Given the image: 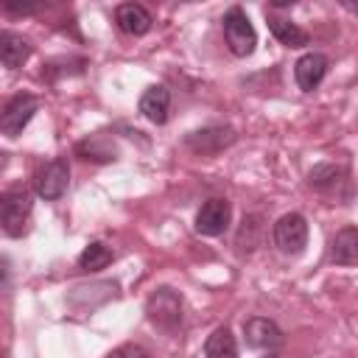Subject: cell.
I'll use <instances>...</instances> for the list:
<instances>
[{"instance_id":"obj_1","label":"cell","mask_w":358,"mask_h":358,"mask_svg":"<svg viewBox=\"0 0 358 358\" xmlns=\"http://www.w3.org/2000/svg\"><path fill=\"white\" fill-rule=\"evenodd\" d=\"M221 25H224V39H227V48H229L232 56H241V59H243V56H252V53H255L257 31H255L249 14H246L241 6L227 8Z\"/></svg>"},{"instance_id":"obj_2","label":"cell","mask_w":358,"mask_h":358,"mask_svg":"<svg viewBox=\"0 0 358 358\" xmlns=\"http://www.w3.org/2000/svg\"><path fill=\"white\" fill-rule=\"evenodd\" d=\"M31 213H34V201L28 190H6L0 196V227L6 235L11 238L25 235L31 224Z\"/></svg>"},{"instance_id":"obj_3","label":"cell","mask_w":358,"mask_h":358,"mask_svg":"<svg viewBox=\"0 0 358 358\" xmlns=\"http://www.w3.org/2000/svg\"><path fill=\"white\" fill-rule=\"evenodd\" d=\"M145 316L159 330L173 333L182 324V296L173 288H157L145 299Z\"/></svg>"},{"instance_id":"obj_4","label":"cell","mask_w":358,"mask_h":358,"mask_svg":"<svg viewBox=\"0 0 358 358\" xmlns=\"http://www.w3.org/2000/svg\"><path fill=\"white\" fill-rule=\"evenodd\" d=\"M274 246L282 255H299L308 246V221L299 213H285L274 224Z\"/></svg>"},{"instance_id":"obj_5","label":"cell","mask_w":358,"mask_h":358,"mask_svg":"<svg viewBox=\"0 0 358 358\" xmlns=\"http://www.w3.org/2000/svg\"><path fill=\"white\" fill-rule=\"evenodd\" d=\"M39 112V98L31 92L14 95L3 109H0V131L8 137L22 134V129L31 123V117Z\"/></svg>"},{"instance_id":"obj_6","label":"cell","mask_w":358,"mask_h":358,"mask_svg":"<svg viewBox=\"0 0 358 358\" xmlns=\"http://www.w3.org/2000/svg\"><path fill=\"white\" fill-rule=\"evenodd\" d=\"M70 185V165L67 159L56 157L50 162H45L39 171H36V196L45 199V201H56L64 196Z\"/></svg>"},{"instance_id":"obj_7","label":"cell","mask_w":358,"mask_h":358,"mask_svg":"<svg viewBox=\"0 0 358 358\" xmlns=\"http://www.w3.org/2000/svg\"><path fill=\"white\" fill-rule=\"evenodd\" d=\"M232 221V204L227 199H207L196 213V232L207 238H218L227 232Z\"/></svg>"},{"instance_id":"obj_8","label":"cell","mask_w":358,"mask_h":358,"mask_svg":"<svg viewBox=\"0 0 358 358\" xmlns=\"http://www.w3.org/2000/svg\"><path fill=\"white\" fill-rule=\"evenodd\" d=\"M232 143H235V129L232 126H207V129L190 131L185 137V145L193 154H201V157H213V154L224 151Z\"/></svg>"},{"instance_id":"obj_9","label":"cell","mask_w":358,"mask_h":358,"mask_svg":"<svg viewBox=\"0 0 358 358\" xmlns=\"http://www.w3.org/2000/svg\"><path fill=\"white\" fill-rule=\"evenodd\" d=\"M243 336H246V347H252V350H268V352L277 350V347H282V341H285V336L277 327V322H271L266 316L246 319L243 322Z\"/></svg>"},{"instance_id":"obj_10","label":"cell","mask_w":358,"mask_h":358,"mask_svg":"<svg viewBox=\"0 0 358 358\" xmlns=\"http://www.w3.org/2000/svg\"><path fill=\"white\" fill-rule=\"evenodd\" d=\"M327 67H330V59H327L324 53L310 50V53L299 56V59H296V64H294V78H296V87H299L302 92H313V90H316V87L324 81Z\"/></svg>"},{"instance_id":"obj_11","label":"cell","mask_w":358,"mask_h":358,"mask_svg":"<svg viewBox=\"0 0 358 358\" xmlns=\"http://www.w3.org/2000/svg\"><path fill=\"white\" fill-rule=\"evenodd\" d=\"M115 22H117V28H120L123 34L143 36V34L151 31L154 17H151V11H148L145 6H140V3H120V6L115 8Z\"/></svg>"},{"instance_id":"obj_12","label":"cell","mask_w":358,"mask_h":358,"mask_svg":"<svg viewBox=\"0 0 358 358\" xmlns=\"http://www.w3.org/2000/svg\"><path fill=\"white\" fill-rule=\"evenodd\" d=\"M34 53V45L17 31H0V64L8 70L22 67Z\"/></svg>"},{"instance_id":"obj_13","label":"cell","mask_w":358,"mask_h":358,"mask_svg":"<svg viewBox=\"0 0 358 358\" xmlns=\"http://www.w3.org/2000/svg\"><path fill=\"white\" fill-rule=\"evenodd\" d=\"M140 112H143V117H148L151 123H157V126H162L165 120H168V112H171V92H168V87H162V84H151L143 95H140Z\"/></svg>"},{"instance_id":"obj_14","label":"cell","mask_w":358,"mask_h":358,"mask_svg":"<svg viewBox=\"0 0 358 358\" xmlns=\"http://www.w3.org/2000/svg\"><path fill=\"white\" fill-rule=\"evenodd\" d=\"M268 31H271L274 39H277L280 45H285V48H305V45L310 42L308 31H302L296 22H291V20H285V17L268 14Z\"/></svg>"},{"instance_id":"obj_15","label":"cell","mask_w":358,"mask_h":358,"mask_svg":"<svg viewBox=\"0 0 358 358\" xmlns=\"http://www.w3.org/2000/svg\"><path fill=\"white\" fill-rule=\"evenodd\" d=\"M333 263L338 266H355L358 263V229L355 227H344L336 232L333 238Z\"/></svg>"},{"instance_id":"obj_16","label":"cell","mask_w":358,"mask_h":358,"mask_svg":"<svg viewBox=\"0 0 358 358\" xmlns=\"http://www.w3.org/2000/svg\"><path fill=\"white\" fill-rule=\"evenodd\" d=\"M204 358H238V341L229 327H215L204 341Z\"/></svg>"},{"instance_id":"obj_17","label":"cell","mask_w":358,"mask_h":358,"mask_svg":"<svg viewBox=\"0 0 358 358\" xmlns=\"http://www.w3.org/2000/svg\"><path fill=\"white\" fill-rule=\"evenodd\" d=\"M341 182H347V168L333 165V162H322V165L310 168V173H308V185L316 190H333Z\"/></svg>"},{"instance_id":"obj_18","label":"cell","mask_w":358,"mask_h":358,"mask_svg":"<svg viewBox=\"0 0 358 358\" xmlns=\"http://www.w3.org/2000/svg\"><path fill=\"white\" fill-rule=\"evenodd\" d=\"M112 260H115V252H112L106 243L92 241V243H87L84 252L78 255V268H81V271H101V268H106Z\"/></svg>"},{"instance_id":"obj_19","label":"cell","mask_w":358,"mask_h":358,"mask_svg":"<svg viewBox=\"0 0 358 358\" xmlns=\"http://www.w3.org/2000/svg\"><path fill=\"white\" fill-rule=\"evenodd\" d=\"M76 154L81 159H92V162H115L117 159V148L115 145H103L101 137H90V140H81L76 145Z\"/></svg>"},{"instance_id":"obj_20","label":"cell","mask_w":358,"mask_h":358,"mask_svg":"<svg viewBox=\"0 0 358 358\" xmlns=\"http://www.w3.org/2000/svg\"><path fill=\"white\" fill-rule=\"evenodd\" d=\"M106 358H151V352L145 347H140V344H120Z\"/></svg>"},{"instance_id":"obj_21","label":"cell","mask_w":358,"mask_h":358,"mask_svg":"<svg viewBox=\"0 0 358 358\" xmlns=\"http://www.w3.org/2000/svg\"><path fill=\"white\" fill-rule=\"evenodd\" d=\"M42 6L39 3H11V0H6V3H0V11H6V14H36Z\"/></svg>"},{"instance_id":"obj_22","label":"cell","mask_w":358,"mask_h":358,"mask_svg":"<svg viewBox=\"0 0 358 358\" xmlns=\"http://www.w3.org/2000/svg\"><path fill=\"white\" fill-rule=\"evenodd\" d=\"M263 358H277V355H274V352H268V355H263Z\"/></svg>"},{"instance_id":"obj_23","label":"cell","mask_w":358,"mask_h":358,"mask_svg":"<svg viewBox=\"0 0 358 358\" xmlns=\"http://www.w3.org/2000/svg\"><path fill=\"white\" fill-rule=\"evenodd\" d=\"M0 358H3V355H0Z\"/></svg>"}]
</instances>
